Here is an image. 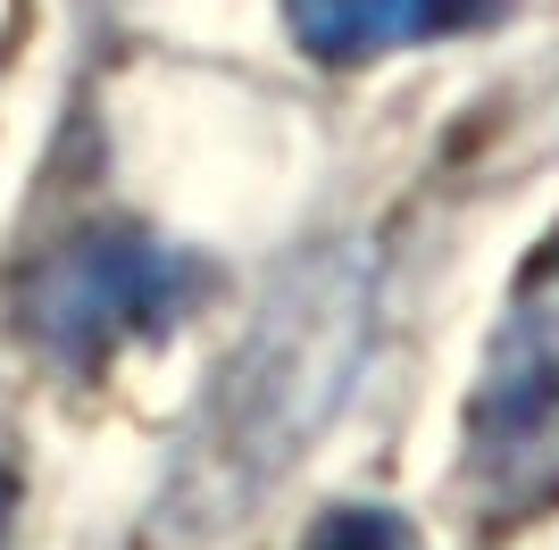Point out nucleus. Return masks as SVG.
<instances>
[{
    "mask_svg": "<svg viewBox=\"0 0 559 550\" xmlns=\"http://www.w3.org/2000/svg\"><path fill=\"white\" fill-rule=\"evenodd\" d=\"M460 492L492 526L559 509V226L518 267L460 426Z\"/></svg>",
    "mask_w": 559,
    "mask_h": 550,
    "instance_id": "nucleus-1",
    "label": "nucleus"
},
{
    "mask_svg": "<svg viewBox=\"0 0 559 550\" xmlns=\"http://www.w3.org/2000/svg\"><path fill=\"white\" fill-rule=\"evenodd\" d=\"M192 292H201V267L185 251L134 226H84L17 275V325L59 367H100L126 343L167 334L192 309Z\"/></svg>",
    "mask_w": 559,
    "mask_h": 550,
    "instance_id": "nucleus-2",
    "label": "nucleus"
},
{
    "mask_svg": "<svg viewBox=\"0 0 559 550\" xmlns=\"http://www.w3.org/2000/svg\"><path fill=\"white\" fill-rule=\"evenodd\" d=\"M510 9V0H284V17L301 34L309 59L359 68L376 50L401 43H443V34H476Z\"/></svg>",
    "mask_w": 559,
    "mask_h": 550,
    "instance_id": "nucleus-3",
    "label": "nucleus"
},
{
    "mask_svg": "<svg viewBox=\"0 0 559 550\" xmlns=\"http://www.w3.org/2000/svg\"><path fill=\"white\" fill-rule=\"evenodd\" d=\"M301 550H418V526L401 517V509H368V501H350V509H326L318 526H309Z\"/></svg>",
    "mask_w": 559,
    "mask_h": 550,
    "instance_id": "nucleus-4",
    "label": "nucleus"
},
{
    "mask_svg": "<svg viewBox=\"0 0 559 550\" xmlns=\"http://www.w3.org/2000/svg\"><path fill=\"white\" fill-rule=\"evenodd\" d=\"M9 517H17V467L0 458V550H9Z\"/></svg>",
    "mask_w": 559,
    "mask_h": 550,
    "instance_id": "nucleus-5",
    "label": "nucleus"
}]
</instances>
